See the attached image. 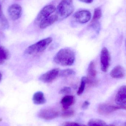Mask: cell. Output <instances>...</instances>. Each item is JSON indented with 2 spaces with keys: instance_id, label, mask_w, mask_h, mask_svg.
Returning <instances> with one entry per match:
<instances>
[{
  "instance_id": "cell-14",
  "label": "cell",
  "mask_w": 126,
  "mask_h": 126,
  "mask_svg": "<svg viewBox=\"0 0 126 126\" xmlns=\"http://www.w3.org/2000/svg\"><path fill=\"white\" fill-rule=\"evenodd\" d=\"M32 101L36 105L44 104L46 101L43 93L41 91H38L34 94Z\"/></svg>"
},
{
  "instance_id": "cell-1",
  "label": "cell",
  "mask_w": 126,
  "mask_h": 126,
  "mask_svg": "<svg viewBox=\"0 0 126 126\" xmlns=\"http://www.w3.org/2000/svg\"><path fill=\"white\" fill-rule=\"evenodd\" d=\"M75 60V52L69 48L61 49L55 55L54 61L56 63L63 66H71Z\"/></svg>"
},
{
  "instance_id": "cell-4",
  "label": "cell",
  "mask_w": 126,
  "mask_h": 126,
  "mask_svg": "<svg viewBox=\"0 0 126 126\" xmlns=\"http://www.w3.org/2000/svg\"><path fill=\"white\" fill-rule=\"evenodd\" d=\"M126 110L125 106H114L107 104L103 103L99 105L98 108V112L102 115H108L114 111L118 110Z\"/></svg>"
},
{
  "instance_id": "cell-2",
  "label": "cell",
  "mask_w": 126,
  "mask_h": 126,
  "mask_svg": "<svg viewBox=\"0 0 126 126\" xmlns=\"http://www.w3.org/2000/svg\"><path fill=\"white\" fill-rule=\"evenodd\" d=\"M74 10L72 0H62L56 9L57 15L59 19H63L69 17Z\"/></svg>"
},
{
  "instance_id": "cell-21",
  "label": "cell",
  "mask_w": 126,
  "mask_h": 126,
  "mask_svg": "<svg viewBox=\"0 0 126 126\" xmlns=\"http://www.w3.org/2000/svg\"><path fill=\"white\" fill-rule=\"evenodd\" d=\"M87 84V78L85 76H83L81 78V82L80 84L79 88L77 92V94L79 95L82 94L84 91L86 84Z\"/></svg>"
},
{
  "instance_id": "cell-11",
  "label": "cell",
  "mask_w": 126,
  "mask_h": 126,
  "mask_svg": "<svg viewBox=\"0 0 126 126\" xmlns=\"http://www.w3.org/2000/svg\"><path fill=\"white\" fill-rule=\"evenodd\" d=\"M115 100L119 106L126 105V86H123L120 88L116 94Z\"/></svg>"
},
{
  "instance_id": "cell-5",
  "label": "cell",
  "mask_w": 126,
  "mask_h": 126,
  "mask_svg": "<svg viewBox=\"0 0 126 126\" xmlns=\"http://www.w3.org/2000/svg\"><path fill=\"white\" fill-rule=\"evenodd\" d=\"M56 10V7L52 4H49L45 6L39 12L37 16L36 17L35 22L39 23L44 19L50 16Z\"/></svg>"
},
{
  "instance_id": "cell-22",
  "label": "cell",
  "mask_w": 126,
  "mask_h": 126,
  "mask_svg": "<svg viewBox=\"0 0 126 126\" xmlns=\"http://www.w3.org/2000/svg\"><path fill=\"white\" fill-rule=\"evenodd\" d=\"M61 114V117L63 118H68L74 116L75 111L72 110H64Z\"/></svg>"
},
{
  "instance_id": "cell-17",
  "label": "cell",
  "mask_w": 126,
  "mask_h": 126,
  "mask_svg": "<svg viewBox=\"0 0 126 126\" xmlns=\"http://www.w3.org/2000/svg\"><path fill=\"white\" fill-rule=\"evenodd\" d=\"M9 57L8 51L3 47L0 46V65H2L8 60Z\"/></svg>"
},
{
  "instance_id": "cell-7",
  "label": "cell",
  "mask_w": 126,
  "mask_h": 126,
  "mask_svg": "<svg viewBox=\"0 0 126 126\" xmlns=\"http://www.w3.org/2000/svg\"><path fill=\"white\" fill-rule=\"evenodd\" d=\"M59 112L52 109H43L39 111L38 116L39 118L46 120H53L58 117Z\"/></svg>"
},
{
  "instance_id": "cell-12",
  "label": "cell",
  "mask_w": 126,
  "mask_h": 126,
  "mask_svg": "<svg viewBox=\"0 0 126 126\" xmlns=\"http://www.w3.org/2000/svg\"><path fill=\"white\" fill-rule=\"evenodd\" d=\"M58 20V17L57 15L50 16L39 23V27L41 29H46Z\"/></svg>"
},
{
  "instance_id": "cell-32",
  "label": "cell",
  "mask_w": 126,
  "mask_h": 126,
  "mask_svg": "<svg viewBox=\"0 0 126 126\" xmlns=\"http://www.w3.org/2000/svg\"><path fill=\"white\" fill-rule=\"evenodd\" d=\"M125 126H126V124H125Z\"/></svg>"
},
{
  "instance_id": "cell-16",
  "label": "cell",
  "mask_w": 126,
  "mask_h": 126,
  "mask_svg": "<svg viewBox=\"0 0 126 126\" xmlns=\"http://www.w3.org/2000/svg\"><path fill=\"white\" fill-rule=\"evenodd\" d=\"M87 78L91 79H95L97 71L95 68V64L93 61H91L89 64L87 69Z\"/></svg>"
},
{
  "instance_id": "cell-19",
  "label": "cell",
  "mask_w": 126,
  "mask_h": 126,
  "mask_svg": "<svg viewBox=\"0 0 126 126\" xmlns=\"http://www.w3.org/2000/svg\"><path fill=\"white\" fill-rule=\"evenodd\" d=\"M76 72L73 70L70 69H65L60 71L59 76L61 77L66 78L70 76L73 75Z\"/></svg>"
},
{
  "instance_id": "cell-3",
  "label": "cell",
  "mask_w": 126,
  "mask_h": 126,
  "mask_svg": "<svg viewBox=\"0 0 126 126\" xmlns=\"http://www.w3.org/2000/svg\"><path fill=\"white\" fill-rule=\"evenodd\" d=\"M52 38H47L39 41L29 46L25 51L26 54L32 55L35 53H40L45 51L52 41Z\"/></svg>"
},
{
  "instance_id": "cell-25",
  "label": "cell",
  "mask_w": 126,
  "mask_h": 126,
  "mask_svg": "<svg viewBox=\"0 0 126 126\" xmlns=\"http://www.w3.org/2000/svg\"><path fill=\"white\" fill-rule=\"evenodd\" d=\"M71 92V89L70 87H64L61 90L60 93L61 94H69Z\"/></svg>"
},
{
  "instance_id": "cell-8",
  "label": "cell",
  "mask_w": 126,
  "mask_h": 126,
  "mask_svg": "<svg viewBox=\"0 0 126 126\" xmlns=\"http://www.w3.org/2000/svg\"><path fill=\"white\" fill-rule=\"evenodd\" d=\"M110 56L107 49L104 47L101 50L100 55L101 66L102 71L106 72L110 66Z\"/></svg>"
},
{
  "instance_id": "cell-27",
  "label": "cell",
  "mask_w": 126,
  "mask_h": 126,
  "mask_svg": "<svg viewBox=\"0 0 126 126\" xmlns=\"http://www.w3.org/2000/svg\"><path fill=\"white\" fill-rule=\"evenodd\" d=\"M81 2L83 3H90L93 1L94 0H79Z\"/></svg>"
},
{
  "instance_id": "cell-23",
  "label": "cell",
  "mask_w": 126,
  "mask_h": 126,
  "mask_svg": "<svg viewBox=\"0 0 126 126\" xmlns=\"http://www.w3.org/2000/svg\"><path fill=\"white\" fill-rule=\"evenodd\" d=\"M0 24L1 27L3 28L6 29L8 27V23L7 20L5 18L4 16H2V15H0Z\"/></svg>"
},
{
  "instance_id": "cell-13",
  "label": "cell",
  "mask_w": 126,
  "mask_h": 126,
  "mask_svg": "<svg viewBox=\"0 0 126 126\" xmlns=\"http://www.w3.org/2000/svg\"><path fill=\"white\" fill-rule=\"evenodd\" d=\"M110 74L111 77L114 78H121L125 76V70L123 67L118 65L114 67Z\"/></svg>"
},
{
  "instance_id": "cell-9",
  "label": "cell",
  "mask_w": 126,
  "mask_h": 126,
  "mask_svg": "<svg viewBox=\"0 0 126 126\" xmlns=\"http://www.w3.org/2000/svg\"><path fill=\"white\" fill-rule=\"evenodd\" d=\"M92 17L90 11L82 10L76 12L73 15V18L76 21L81 24H84L89 21Z\"/></svg>"
},
{
  "instance_id": "cell-28",
  "label": "cell",
  "mask_w": 126,
  "mask_h": 126,
  "mask_svg": "<svg viewBox=\"0 0 126 126\" xmlns=\"http://www.w3.org/2000/svg\"><path fill=\"white\" fill-rule=\"evenodd\" d=\"M2 74L0 72V82L1 79H2Z\"/></svg>"
},
{
  "instance_id": "cell-30",
  "label": "cell",
  "mask_w": 126,
  "mask_h": 126,
  "mask_svg": "<svg viewBox=\"0 0 126 126\" xmlns=\"http://www.w3.org/2000/svg\"><path fill=\"white\" fill-rule=\"evenodd\" d=\"M110 126V125H109V126Z\"/></svg>"
},
{
  "instance_id": "cell-6",
  "label": "cell",
  "mask_w": 126,
  "mask_h": 126,
  "mask_svg": "<svg viewBox=\"0 0 126 126\" xmlns=\"http://www.w3.org/2000/svg\"><path fill=\"white\" fill-rule=\"evenodd\" d=\"M60 71L59 68L52 69L41 75L39 80L43 83H51L59 76Z\"/></svg>"
},
{
  "instance_id": "cell-20",
  "label": "cell",
  "mask_w": 126,
  "mask_h": 126,
  "mask_svg": "<svg viewBox=\"0 0 126 126\" xmlns=\"http://www.w3.org/2000/svg\"><path fill=\"white\" fill-rule=\"evenodd\" d=\"M102 16V11L101 9L99 7L95 9L94 15L93 17L92 22V23L97 22L98 21L101 17Z\"/></svg>"
},
{
  "instance_id": "cell-29",
  "label": "cell",
  "mask_w": 126,
  "mask_h": 126,
  "mask_svg": "<svg viewBox=\"0 0 126 126\" xmlns=\"http://www.w3.org/2000/svg\"><path fill=\"white\" fill-rule=\"evenodd\" d=\"M1 8L0 3V15H1Z\"/></svg>"
},
{
  "instance_id": "cell-24",
  "label": "cell",
  "mask_w": 126,
  "mask_h": 126,
  "mask_svg": "<svg viewBox=\"0 0 126 126\" xmlns=\"http://www.w3.org/2000/svg\"><path fill=\"white\" fill-rule=\"evenodd\" d=\"M63 126H87L86 125L78 123H75V122H66L63 123Z\"/></svg>"
},
{
  "instance_id": "cell-10",
  "label": "cell",
  "mask_w": 126,
  "mask_h": 126,
  "mask_svg": "<svg viewBox=\"0 0 126 126\" xmlns=\"http://www.w3.org/2000/svg\"><path fill=\"white\" fill-rule=\"evenodd\" d=\"M7 12L12 20H16L19 19L22 15V7L17 4H12L8 8Z\"/></svg>"
},
{
  "instance_id": "cell-15",
  "label": "cell",
  "mask_w": 126,
  "mask_h": 126,
  "mask_svg": "<svg viewBox=\"0 0 126 126\" xmlns=\"http://www.w3.org/2000/svg\"><path fill=\"white\" fill-rule=\"evenodd\" d=\"M75 102V97L73 95H67L64 97L61 100V103L64 110L68 109Z\"/></svg>"
},
{
  "instance_id": "cell-18",
  "label": "cell",
  "mask_w": 126,
  "mask_h": 126,
  "mask_svg": "<svg viewBox=\"0 0 126 126\" xmlns=\"http://www.w3.org/2000/svg\"><path fill=\"white\" fill-rule=\"evenodd\" d=\"M89 126H107L106 124L103 121L100 119H91L88 123Z\"/></svg>"
},
{
  "instance_id": "cell-26",
  "label": "cell",
  "mask_w": 126,
  "mask_h": 126,
  "mask_svg": "<svg viewBox=\"0 0 126 126\" xmlns=\"http://www.w3.org/2000/svg\"><path fill=\"white\" fill-rule=\"evenodd\" d=\"M90 105V103L87 101H86L84 102L82 104L81 106V109L83 110H86L88 108L89 105Z\"/></svg>"
},
{
  "instance_id": "cell-31",
  "label": "cell",
  "mask_w": 126,
  "mask_h": 126,
  "mask_svg": "<svg viewBox=\"0 0 126 126\" xmlns=\"http://www.w3.org/2000/svg\"></svg>"
}]
</instances>
